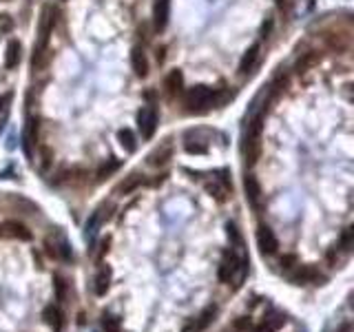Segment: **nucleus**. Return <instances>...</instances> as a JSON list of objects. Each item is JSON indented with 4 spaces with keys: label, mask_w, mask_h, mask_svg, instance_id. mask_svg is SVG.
I'll return each instance as SVG.
<instances>
[{
    "label": "nucleus",
    "mask_w": 354,
    "mask_h": 332,
    "mask_svg": "<svg viewBox=\"0 0 354 332\" xmlns=\"http://www.w3.org/2000/svg\"><path fill=\"white\" fill-rule=\"evenodd\" d=\"M11 102V91L4 93V95H0V113H2L4 109H7V104Z\"/></svg>",
    "instance_id": "obj_39"
},
{
    "label": "nucleus",
    "mask_w": 354,
    "mask_h": 332,
    "mask_svg": "<svg viewBox=\"0 0 354 332\" xmlns=\"http://www.w3.org/2000/svg\"><path fill=\"white\" fill-rule=\"evenodd\" d=\"M20 53H22L20 42L11 40L7 47V56H4V66H7V69H16V66L20 64Z\"/></svg>",
    "instance_id": "obj_16"
},
{
    "label": "nucleus",
    "mask_w": 354,
    "mask_h": 332,
    "mask_svg": "<svg viewBox=\"0 0 354 332\" xmlns=\"http://www.w3.org/2000/svg\"><path fill=\"white\" fill-rule=\"evenodd\" d=\"M137 126H140V133L144 140H150L157 128V111L155 106H142V111L137 113Z\"/></svg>",
    "instance_id": "obj_2"
},
{
    "label": "nucleus",
    "mask_w": 354,
    "mask_h": 332,
    "mask_svg": "<svg viewBox=\"0 0 354 332\" xmlns=\"http://www.w3.org/2000/svg\"><path fill=\"white\" fill-rule=\"evenodd\" d=\"M237 270H239V257L235 255L233 250H226V252H224V261H221L219 270H217V277H219V281L228 283L230 279L237 274Z\"/></svg>",
    "instance_id": "obj_5"
},
{
    "label": "nucleus",
    "mask_w": 354,
    "mask_h": 332,
    "mask_svg": "<svg viewBox=\"0 0 354 332\" xmlns=\"http://www.w3.org/2000/svg\"><path fill=\"white\" fill-rule=\"evenodd\" d=\"M155 60H157V64H164V62H166V47H157L155 49Z\"/></svg>",
    "instance_id": "obj_37"
},
{
    "label": "nucleus",
    "mask_w": 354,
    "mask_h": 332,
    "mask_svg": "<svg viewBox=\"0 0 354 332\" xmlns=\"http://www.w3.org/2000/svg\"><path fill=\"white\" fill-rule=\"evenodd\" d=\"M288 87H290V75H288L286 71H281V73H277L272 80H270V84H268V93H270V95L277 97L279 93H283Z\"/></svg>",
    "instance_id": "obj_14"
},
{
    "label": "nucleus",
    "mask_w": 354,
    "mask_h": 332,
    "mask_svg": "<svg viewBox=\"0 0 354 332\" xmlns=\"http://www.w3.org/2000/svg\"><path fill=\"white\" fill-rule=\"evenodd\" d=\"M259 56H261V44H252L246 51V56L241 58V62H239V73L241 75L252 73V69H255L257 62H259Z\"/></svg>",
    "instance_id": "obj_7"
},
{
    "label": "nucleus",
    "mask_w": 354,
    "mask_h": 332,
    "mask_svg": "<svg viewBox=\"0 0 354 332\" xmlns=\"http://www.w3.org/2000/svg\"><path fill=\"white\" fill-rule=\"evenodd\" d=\"M181 87H184V78H181L179 71H171V73L164 78V89H166L168 95H175V93L181 91Z\"/></svg>",
    "instance_id": "obj_15"
},
{
    "label": "nucleus",
    "mask_w": 354,
    "mask_h": 332,
    "mask_svg": "<svg viewBox=\"0 0 354 332\" xmlns=\"http://www.w3.org/2000/svg\"><path fill=\"white\" fill-rule=\"evenodd\" d=\"M111 286V268H100L95 274V295H106Z\"/></svg>",
    "instance_id": "obj_17"
},
{
    "label": "nucleus",
    "mask_w": 354,
    "mask_h": 332,
    "mask_svg": "<svg viewBox=\"0 0 354 332\" xmlns=\"http://www.w3.org/2000/svg\"><path fill=\"white\" fill-rule=\"evenodd\" d=\"M56 257H60L62 261H71V259H73V250H71V246H69V241H66V239H60V241H58Z\"/></svg>",
    "instance_id": "obj_23"
},
{
    "label": "nucleus",
    "mask_w": 354,
    "mask_h": 332,
    "mask_svg": "<svg viewBox=\"0 0 354 332\" xmlns=\"http://www.w3.org/2000/svg\"><path fill=\"white\" fill-rule=\"evenodd\" d=\"M257 243H259V250L264 252V255H274L279 248V241L270 226H259V228H257Z\"/></svg>",
    "instance_id": "obj_4"
},
{
    "label": "nucleus",
    "mask_w": 354,
    "mask_h": 332,
    "mask_svg": "<svg viewBox=\"0 0 354 332\" xmlns=\"http://www.w3.org/2000/svg\"><path fill=\"white\" fill-rule=\"evenodd\" d=\"M109 246H111V237H104V239L100 241V257L109 252Z\"/></svg>",
    "instance_id": "obj_40"
},
{
    "label": "nucleus",
    "mask_w": 354,
    "mask_h": 332,
    "mask_svg": "<svg viewBox=\"0 0 354 332\" xmlns=\"http://www.w3.org/2000/svg\"><path fill=\"white\" fill-rule=\"evenodd\" d=\"M217 317V305L215 303H210V305H206V308L202 310V314H199V319L195 323H197V328L199 330H204V328H208L212 323V319Z\"/></svg>",
    "instance_id": "obj_18"
},
{
    "label": "nucleus",
    "mask_w": 354,
    "mask_h": 332,
    "mask_svg": "<svg viewBox=\"0 0 354 332\" xmlns=\"http://www.w3.org/2000/svg\"><path fill=\"white\" fill-rule=\"evenodd\" d=\"M206 190H208V193H210L215 199H219V202H224V199H226V190L221 188L217 181H208V184H206Z\"/></svg>",
    "instance_id": "obj_29"
},
{
    "label": "nucleus",
    "mask_w": 354,
    "mask_h": 332,
    "mask_svg": "<svg viewBox=\"0 0 354 332\" xmlns=\"http://www.w3.org/2000/svg\"><path fill=\"white\" fill-rule=\"evenodd\" d=\"M217 175H219V181L226 186V188H233V184H230V177H228V171H219Z\"/></svg>",
    "instance_id": "obj_38"
},
{
    "label": "nucleus",
    "mask_w": 354,
    "mask_h": 332,
    "mask_svg": "<svg viewBox=\"0 0 354 332\" xmlns=\"http://www.w3.org/2000/svg\"><path fill=\"white\" fill-rule=\"evenodd\" d=\"M13 31V18L0 16V33H11Z\"/></svg>",
    "instance_id": "obj_33"
},
{
    "label": "nucleus",
    "mask_w": 354,
    "mask_h": 332,
    "mask_svg": "<svg viewBox=\"0 0 354 332\" xmlns=\"http://www.w3.org/2000/svg\"><path fill=\"white\" fill-rule=\"evenodd\" d=\"M226 230H228L230 243H235L237 248H241V246H243V237H241V230H239V226L235 224V221H230V224L226 226Z\"/></svg>",
    "instance_id": "obj_25"
},
{
    "label": "nucleus",
    "mask_w": 354,
    "mask_h": 332,
    "mask_svg": "<svg viewBox=\"0 0 354 332\" xmlns=\"http://www.w3.org/2000/svg\"><path fill=\"white\" fill-rule=\"evenodd\" d=\"M279 266H281L283 270H290L296 266V255H292V252H288V255H283L281 259H279Z\"/></svg>",
    "instance_id": "obj_32"
},
{
    "label": "nucleus",
    "mask_w": 354,
    "mask_h": 332,
    "mask_svg": "<svg viewBox=\"0 0 354 332\" xmlns=\"http://www.w3.org/2000/svg\"><path fill=\"white\" fill-rule=\"evenodd\" d=\"M131 66H133L137 78H144V75L148 73V60H146V53L140 44L133 47V51H131Z\"/></svg>",
    "instance_id": "obj_8"
},
{
    "label": "nucleus",
    "mask_w": 354,
    "mask_h": 332,
    "mask_svg": "<svg viewBox=\"0 0 354 332\" xmlns=\"http://www.w3.org/2000/svg\"><path fill=\"white\" fill-rule=\"evenodd\" d=\"M42 317L56 332H60L62 328H64V314H62V310L58 308V305H47L44 312H42Z\"/></svg>",
    "instance_id": "obj_12"
},
{
    "label": "nucleus",
    "mask_w": 354,
    "mask_h": 332,
    "mask_svg": "<svg viewBox=\"0 0 354 332\" xmlns=\"http://www.w3.org/2000/svg\"><path fill=\"white\" fill-rule=\"evenodd\" d=\"M314 62H317V53H314V51L301 53V56L296 58V62H295V71H296V73H303V71H308Z\"/></svg>",
    "instance_id": "obj_19"
},
{
    "label": "nucleus",
    "mask_w": 354,
    "mask_h": 332,
    "mask_svg": "<svg viewBox=\"0 0 354 332\" xmlns=\"http://www.w3.org/2000/svg\"><path fill=\"white\" fill-rule=\"evenodd\" d=\"M184 146H186V151H188V153H193V155L208 153V144H206V142H202V140H186Z\"/></svg>",
    "instance_id": "obj_22"
},
{
    "label": "nucleus",
    "mask_w": 354,
    "mask_h": 332,
    "mask_svg": "<svg viewBox=\"0 0 354 332\" xmlns=\"http://www.w3.org/2000/svg\"><path fill=\"white\" fill-rule=\"evenodd\" d=\"M142 184H144V175H140V173H131L128 177H124V180L119 181L115 190H118L119 195H131L133 190H137Z\"/></svg>",
    "instance_id": "obj_13"
},
{
    "label": "nucleus",
    "mask_w": 354,
    "mask_h": 332,
    "mask_svg": "<svg viewBox=\"0 0 354 332\" xmlns=\"http://www.w3.org/2000/svg\"><path fill=\"white\" fill-rule=\"evenodd\" d=\"M118 137H119V142L124 144V149H126L128 153H133V151L137 149V137H135V133H133L131 128H122Z\"/></svg>",
    "instance_id": "obj_20"
},
{
    "label": "nucleus",
    "mask_w": 354,
    "mask_h": 332,
    "mask_svg": "<svg viewBox=\"0 0 354 332\" xmlns=\"http://www.w3.org/2000/svg\"><path fill=\"white\" fill-rule=\"evenodd\" d=\"M224 97V89H212V87H195L186 93V106L188 113H208L215 104H219Z\"/></svg>",
    "instance_id": "obj_1"
},
{
    "label": "nucleus",
    "mask_w": 354,
    "mask_h": 332,
    "mask_svg": "<svg viewBox=\"0 0 354 332\" xmlns=\"http://www.w3.org/2000/svg\"><path fill=\"white\" fill-rule=\"evenodd\" d=\"M339 248H341L343 252H350V250H352V228H345L343 233H341Z\"/></svg>",
    "instance_id": "obj_28"
},
{
    "label": "nucleus",
    "mask_w": 354,
    "mask_h": 332,
    "mask_svg": "<svg viewBox=\"0 0 354 332\" xmlns=\"http://www.w3.org/2000/svg\"><path fill=\"white\" fill-rule=\"evenodd\" d=\"M102 221V215H100V208H95V211L91 212V217H88V221H87V235H93L95 233V228H97V224Z\"/></svg>",
    "instance_id": "obj_30"
},
{
    "label": "nucleus",
    "mask_w": 354,
    "mask_h": 332,
    "mask_svg": "<svg viewBox=\"0 0 354 332\" xmlns=\"http://www.w3.org/2000/svg\"><path fill=\"white\" fill-rule=\"evenodd\" d=\"M286 323V317H281V314H277L274 319H266L264 323H261L259 328H257V332H277L279 328Z\"/></svg>",
    "instance_id": "obj_21"
},
{
    "label": "nucleus",
    "mask_w": 354,
    "mask_h": 332,
    "mask_svg": "<svg viewBox=\"0 0 354 332\" xmlns=\"http://www.w3.org/2000/svg\"><path fill=\"white\" fill-rule=\"evenodd\" d=\"M233 328H235V332H250V330H252L250 317H239V319H235Z\"/></svg>",
    "instance_id": "obj_31"
},
{
    "label": "nucleus",
    "mask_w": 354,
    "mask_h": 332,
    "mask_svg": "<svg viewBox=\"0 0 354 332\" xmlns=\"http://www.w3.org/2000/svg\"><path fill=\"white\" fill-rule=\"evenodd\" d=\"M102 330L104 332H119V319L113 314H104L102 317Z\"/></svg>",
    "instance_id": "obj_27"
},
{
    "label": "nucleus",
    "mask_w": 354,
    "mask_h": 332,
    "mask_svg": "<svg viewBox=\"0 0 354 332\" xmlns=\"http://www.w3.org/2000/svg\"><path fill=\"white\" fill-rule=\"evenodd\" d=\"M277 7H279V11H281L283 16H290V11H292L290 0H277Z\"/></svg>",
    "instance_id": "obj_36"
},
{
    "label": "nucleus",
    "mask_w": 354,
    "mask_h": 332,
    "mask_svg": "<svg viewBox=\"0 0 354 332\" xmlns=\"http://www.w3.org/2000/svg\"><path fill=\"white\" fill-rule=\"evenodd\" d=\"M336 332H352V326H350V323H343V326H341Z\"/></svg>",
    "instance_id": "obj_43"
},
{
    "label": "nucleus",
    "mask_w": 354,
    "mask_h": 332,
    "mask_svg": "<svg viewBox=\"0 0 354 332\" xmlns=\"http://www.w3.org/2000/svg\"><path fill=\"white\" fill-rule=\"evenodd\" d=\"M243 190H246V197L250 199V204L255 208H259V197H261V184L255 175H246L243 177Z\"/></svg>",
    "instance_id": "obj_10"
},
{
    "label": "nucleus",
    "mask_w": 354,
    "mask_h": 332,
    "mask_svg": "<svg viewBox=\"0 0 354 332\" xmlns=\"http://www.w3.org/2000/svg\"><path fill=\"white\" fill-rule=\"evenodd\" d=\"M118 168H119V162H118V159H111L109 164H102V166L97 168V180L102 181V180H106V177H111L115 171H118Z\"/></svg>",
    "instance_id": "obj_24"
},
{
    "label": "nucleus",
    "mask_w": 354,
    "mask_h": 332,
    "mask_svg": "<svg viewBox=\"0 0 354 332\" xmlns=\"http://www.w3.org/2000/svg\"><path fill=\"white\" fill-rule=\"evenodd\" d=\"M173 157V146L171 144H162L148 155V166L153 168H159L164 164H168V159Z\"/></svg>",
    "instance_id": "obj_11"
},
{
    "label": "nucleus",
    "mask_w": 354,
    "mask_h": 332,
    "mask_svg": "<svg viewBox=\"0 0 354 332\" xmlns=\"http://www.w3.org/2000/svg\"><path fill=\"white\" fill-rule=\"evenodd\" d=\"M181 332H199V328H197V323H195V321H190V323H186Z\"/></svg>",
    "instance_id": "obj_41"
},
{
    "label": "nucleus",
    "mask_w": 354,
    "mask_h": 332,
    "mask_svg": "<svg viewBox=\"0 0 354 332\" xmlns=\"http://www.w3.org/2000/svg\"><path fill=\"white\" fill-rule=\"evenodd\" d=\"M168 16H171V0H157L153 11V27L157 33H162L168 25Z\"/></svg>",
    "instance_id": "obj_6"
},
{
    "label": "nucleus",
    "mask_w": 354,
    "mask_h": 332,
    "mask_svg": "<svg viewBox=\"0 0 354 332\" xmlns=\"http://www.w3.org/2000/svg\"><path fill=\"white\" fill-rule=\"evenodd\" d=\"M272 29H274V20L272 18H268V20L261 25V38L264 40H268L270 38V33H272Z\"/></svg>",
    "instance_id": "obj_34"
},
{
    "label": "nucleus",
    "mask_w": 354,
    "mask_h": 332,
    "mask_svg": "<svg viewBox=\"0 0 354 332\" xmlns=\"http://www.w3.org/2000/svg\"><path fill=\"white\" fill-rule=\"evenodd\" d=\"M290 281L296 283V286H301V283H317V281H323V277L312 268V266H303V268H299L295 274H292Z\"/></svg>",
    "instance_id": "obj_9"
},
{
    "label": "nucleus",
    "mask_w": 354,
    "mask_h": 332,
    "mask_svg": "<svg viewBox=\"0 0 354 332\" xmlns=\"http://www.w3.org/2000/svg\"><path fill=\"white\" fill-rule=\"evenodd\" d=\"M22 151H25V155H27L29 159L33 157V142H31L27 135H22Z\"/></svg>",
    "instance_id": "obj_35"
},
{
    "label": "nucleus",
    "mask_w": 354,
    "mask_h": 332,
    "mask_svg": "<svg viewBox=\"0 0 354 332\" xmlns=\"http://www.w3.org/2000/svg\"><path fill=\"white\" fill-rule=\"evenodd\" d=\"M44 248H47V255L49 257H56V243L47 241V243H44Z\"/></svg>",
    "instance_id": "obj_42"
},
{
    "label": "nucleus",
    "mask_w": 354,
    "mask_h": 332,
    "mask_svg": "<svg viewBox=\"0 0 354 332\" xmlns=\"http://www.w3.org/2000/svg\"><path fill=\"white\" fill-rule=\"evenodd\" d=\"M0 235H2V237L22 239V241H29V239H31V230L27 228L22 221H18V219H4V221H0Z\"/></svg>",
    "instance_id": "obj_3"
},
{
    "label": "nucleus",
    "mask_w": 354,
    "mask_h": 332,
    "mask_svg": "<svg viewBox=\"0 0 354 332\" xmlns=\"http://www.w3.org/2000/svg\"><path fill=\"white\" fill-rule=\"evenodd\" d=\"M53 281H56V299L60 301V303H64L66 301V281H64V277H62V274H56Z\"/></svg>",
    "instance_id": "obj_26"
}]
</instances>
